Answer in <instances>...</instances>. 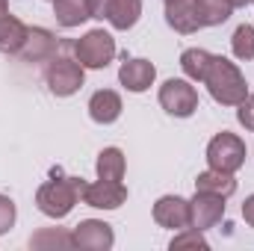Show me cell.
Here are the masks:
<instances>
[{
	"label": "cell",
	"instance_id": "obj_1",
	"mask_svg": "<svg viewBox=\"0 0 254 251\" xmlns=\"http://www.w3.org/2000/svg\"><path fill=\"white\" fill-rule=\"evenodd\" d=\"M210 92V98L216 104H225V107H237L240 101H246L249 95V86H246V77L237 65L225 57H213L207 65V74L201 80Z\"/></svg>",
	"mask_w": 254,
	"mask_h": 251
},
{
	"label": "cell",
	"instance_id": "obj_2",
	"mask_svg": "<svg viewBox=\"0 0 254 251\" xmlns=\"http://www.w3.org/2000/svg\"><path fill=\"white\" fill-rule=\"evenodd\" d=\"M83 189H86V184H83L80 178L48 181V184H42L39 192H36V204H39V210H42L45 216H51V219H65V216L74 210V204L83 198Z\"/></svg>",
	"mask_w": 254,
	"mask_h": 251
},
{
	"label": "cell",
	"instance_id": "obj_3",
	"mask_svg": "<svg viewBox=\"0 0 254 251\" xmlns=\"http://www.w3.org/2000/svg\"><path fill=\"white\" fill-rule=\"evenodd\" d=\"M207 163L216 172H231V175L240 172L246 166V142L237 133H228V130L216 133L207 145Z\"/></svg>",
	"mask_w": 254,
	"mask_h": 251
},
{
	"label": "cell",
	"instance_id": "obj_4",
	"mask_svg": "<svg viewBox=\"0 0 254 251\" xmlns=\"http://www.w3.org/2000/svg\"><path fill=\"white\" fill-rule=\"evenodd\" d=\"M74 57L83 68H107L116 57V39L107 30H89L83 39L74 42Z\"/></svg>",
	"mask_w": 254,
	"mask_h": 251
},
{
	"label": "cell",
	"instance_id": "obj_5",
	"mask_svg": "<svg viewBox=\"0 0 254 251\" xmlns=\"http://www.w3.org/2000/svg\"><path fill=\"white\" fill-rule=\"evenodd\" d=\"M86 74H83V65L77 60H65V57H54L48 63V71H45V83L48 89L57 95V98H71L74 92H80Z\"/></svg>",
	"mask_w": 254,
	"mask_h": 251
},
{
	"label": "cell",
	"instance_id": "obj_6",
	"mask_svg": "<svg viewBox=\"0 0 254 251\" xmlns=\"http://www.w3.org/2000/svg\"><path fill=\"white\" fill-rule=\"evenodd\" d=\"M160 107L175 119H190L198 110V92H195V86H190V80L172 77L160 86Z\"/></svg>",
	"mask_w": 254,
	"mask_h": 251
},
{
	"label": "cell",
	"instance_id": "obj_7",
	"mask_svg": "<svg viewBox=\"0 0 254 251\" xmlns=\"http://www.w3.org/2000/svg\"><path fill=\"white\" fill-rule=\"evenodd\" d=\"M225 216V198L213 195V192H195V198L190 201V228L207 231L216 228Z\"/></svg>",
	"mask_w": 254,
	"mask_h": 251
},
{
	"label": "cell",
	"instance_id": "obj_8",
	"mask_svg": "<svg viewBox=\"0 0 254 251\" xmlns=\"http://www.w3.org/2000/svg\"><path fill=\"white\" fill-rule=\"evenodd\" d=\"M71 234H74V249H83V251H110L113 243H116L113 228L107 222H101V219H86Z\"/></svg>",
	"mask_w": 254,
	"mask_h": 251
},
{
	"label": "cell",
	"instance_id": "obj_9",
	"mask_svg": "<svg viewBox=\"0 0 254 251\" xmlns=\"http://www.w3.org/2000/svg\"><path fill=\"white\" fill-rule=\"evenodd\" d=\"M83 201L89 207H95V210H119L127 201V189L122 181H104V178H98L95 184H86Z\"/></svg>",
	"mask_w": 254,
	"mask_h": 251
},
{
	"label": "cell",
	"instance_id": "obj_10",
	"mask_svg": "<svg viewBox=\"0 0 254 251\" xmlns=\"http://www.w3.org/2000/svg\"><path fill=\"white\" fill-rule=\"evenodd\" d=\"M154 222L169 231H184L190 228V201L181 195H163L154 204Z\"/></svg>",
	"mask_w": 254,
	"mask_h": 251
},
{
	"label": "cell",
	"instance_id": "obj_11",
	"mask_svg": "<svg viewBox=\"0 0 254 251\" xmlns=\"http://www.w3.org/2000/svg\"><path fill=\"white\" fill-rule=\"evenodd\" d=\"M54 54H57V36L45 27H30L18 57L27 63H51Z\"/></svg>",
	"mask_w": 254,
	"mask_h": 251
},
{
	"label": "cell",
	"instance_id": "obj_12",
	"mask_svg": "<svg viewBox=\"0 0 254 251\" xmlns=\"http://www.w3.org/2000/svg\"><path fill=\"white\" fill-rule=\"evenodd\" d=\"M154 77H157V68H154V63H148V60H125L122 68H119L122 86H125L127 92H136V95L145 92V89H151Z\"/></svg>",
	"mask_w": 254,
	"mask_h": 251
},
{
	"label": "cell",
	"instance_id": "obj_13",
	"mask_svg": "<svg viewBox=\"0 0 254 251\" xmlns=\"http://www.w3.org/2000/svg\"><path fill=\"white\" fill-rule=\"evenodd\" d=\"M166 21L172 30L190 36L201 27L198 12H195V0H166Z\"/></svg>",
	"mask_w": 254,
	"mask_h": 251
},
{
	"label": "cell",
	"instance_id": "obj_14",
	"mask_svg": "<svg viewBox=\"0 0 254 251\" xmlns=\"http://www.w3.org/2000/svg\"><path fill=\"white\" fill-rule=\"evenodd\" d=\"M89 116L98 125H113L122 116V98L113 89H101L89 98Z\"/></svg>",
	"mask_w": 254,
	"mask_h": 251
},
{
	"label": "cell",
	"instance_id": "obj_15",
	"mask_svg": "<svg viewBox=\"0 0 254 251\" xmlns=\"http://www.w3.org/2000/svg\"><path fill=\"white\" fill-rule=\"evenodd\" d=\"M27 24L9 12H0V54H18L27 39Z\"/></svg>",
	"mask_w": 254,
	"mask_h": 251
},
{
	"label": "cell",
	"instance_id": "obj_16",
	"mask_svg": "<svg viewBox=\"0 0 254 251\" xmlns=\"http://www.w3.org/2000/svg\"><path fill=\"white\" fill-rule=\"evenodd\" d=\"M195 192H213V195H222V198H231L237 192V181L231 172H201L198 181H195Z\"/></svg>",
	"mask_w": 254,
	"mask_h": 251
},
{
	"label": "cell",
	"instance_id": "obj_17",
	"mask_svg": "<svg viewBox=\"0 0 254 251\" xmlns=\"http://www.w3.org/2000/svg\"><path fill=\"white\" fill-rule=\"evenodd\" d=\"M195 12H198L201 27H219L231 18L234 6L231 0H195Z\"/></svg>",
	"mask_w": 254,
	"mask_h": 251
},
{
	"label": "cell",
	"instance_id": "obj_18",
	"mask_svg": "<svg viewBox=\"0 0 254 251\" xmlns=\"http://www.w3.org/2000/svg\"><path fill=\"white\" fill-rule=\"evenodd\" d=\"M54 15H57L60 27L74 30L89 18V6H86V0H54Z\"/></svg>",
	"mask_w": 254,
	"mask_h": 251
},
{
	"label": "cell",
	"instance_id": "obj_19",
	"mask_svg": "<svg viewBox=\"0 0 254 251\" xmlns=\"http://www.w3.org/2000/svg\"><path fill=\"white\" fill-rule=\"evenodd\" d=\"M30 249H36V251L74 249V234H68L65 228H42L39 234L30 237Z\"/></svg>",
	"mask_w": 254,
	"mask_h": 251
},
{
	"label": "cell",
	"instance_id": "obj_20",
	"mask_svg": "<svg viewBox=\"0 0 254 251\" xmlns=\"http://www.w3.org/2000/svg\"><path fill=\"white\" fill-rule=\"evenodd\" d=\"M139 15H142V0H113L107 21L116 30H130L139 21Z\"/></svg>",
	"mask_w": 254,
	"mask_h": 251
},
{
	"label": "cell",
	"instance_id": "obj_21",
	"mask_svg": "<svg viewBox=\"0 0 254 251\" xmlns=\"http://www.w3.org/2000/svg\"><path fill=\"white\" fill-rule=\"evenodd\" d=\"M125 169H127V163H125L122 148H104L98 154V178H104V181H122Z\"/></svg>",
	"mask_w": 254,
	"mask_h": 251
},
{
	"label": "cell",
	"instance_id": "obj_22",
	"mask_svg": "<svg viewBox=\"0 0 254 251\" xmlns=\"http://www.w3.org/2000/svg\"><path fill=\"white\" fill-rule=\"evenodd\" d=\"M210 60H213V54H207V51H201V48H190V51L181 54V68H184V74H187L190 80H204Z\"/></svg>",
	"mask_w": 254,
	"mask_h": 251
},
{
	"label": "cell",
	"instance_id": "obj_23",
	"mask_svg": "<svg viewBox=\"0 0 254 251\" xmlns=\"http://www.w3.org/2000/svg\"><path fill=\"white\" fill-rule=\"evenodd\" d=\"M231 51H234V57H237V60H243V63L254 60V27H252V24H240V27L234 30Z\"/></svg>",
	"mask_w": 254,
	"mask_h": 251
},
{
	"label": "cell",
	"instance_id": "obj_24",
	"mask_svg": "<svg viewBox=\"0 0 254 251\" xmlns=\"http://www.w3.org/2000/svg\"><path fill=\"white\" fill-rule=\"evenodd\" d=\"M172 251H181V249H201L207 251L210 249V243L204 240V231H198V228H184V231H178V237L172 240Z\"/></svg>",
	"mask_w": 254,
	"mask_h": 251
},
{
	"label": "cell",
	"instance_id": "obj_25",
	"mask_svg": "<svg viewBox=\"0 0 254 251\" xmlns=\"http://www.w3.org/2000/svg\"><path fill=\"white\" fill-rule=\"evenodd\" d=\"M15 201L12 198H6V195H0V234H6L12 225H15Z\"/></svg>",
	"mask_w": 254,
	"mask_h": 251
},
{
	"label": "cell",
	"instance_id": "obj_26",
	"mask_svg": "<svg viewBox=\"0 0 254 251\" xmlns=\"http://www.w3.org/2000/svg\"><path fill=\"white\" fill-rule=\"evenodd\" d=\"M237 107H240L237 110L240 125L246 127V130H254V95H246V101H240Z\"/></svg>",
	"mask_w": 254,
	"mask_h": 251
},
{
	"label": "cell",
	"instance_id": "obj_27",
	"mask_svg": "<svg viewBox=\"0 0 254 251\" xmlns=\"http://www.w3.org/2000/svg\"><path fill=\"white\" fill-rule=\"evenodd\" d=\"M86 6H89V18H98V21H104V18L110 15V6H113V0H86Z\"/></svg>",
	"mask_w": 254,
	"mask_h": 251
},
{
	"label": "cell",
	"instance_id": "obj_28",
	"mask_svg": "<svg viewBox=\"0 0 254 251\" xmlns=\"http://www.w3.org/2000/svg\"><path fill=\"white\" fill-rule=\"evenodd\" d=\"M243 219H246V225L254 228V195H249L246 204H243Z\"/></svg>",
	"mask_w": 254,
	"mask_h": 251
},
{
	"label": "cell",
	"instance_id": "obj_29",
	"mask_svg": "<svg viewBox=\"0 0 254 251\" xmlns=\"http://www.w3.org/2000/svg\"><path fill=\"white\" fill-rule=\"evenodd\" d=\"M252 0H231V6H249Z\"/></svg>",
	"mask_w": 254,
	"mask_h": 251
},
{
	"label": "cell",
	"instance_id": "obj_30",
	"mask_svg": "<svg viewBox=\"0 0 254 251\" xmlns=\"http://www.w3.org/2000/svg\"><path fill=\"white\" fill-rule=\"evenodd\" d=\"M0 12H9V0H0Z\"/></svg>",
	"mask_w": 254,
	"mask_h": 251
},
{
	"label": "cell",
	"instance_id": "obj_31",
	"mask_svg": "<svg viewBox=\"0 0 254 251\" xmlns=\"http://www.w3.org/2000/svg\"><path fill=\"white\" fill-rule=\"evenodd\" d=\"M252 3H254V0H252Z\"/></svg>",
	"mask_w": 254,
	"mask_h": 251
}]
</instances>
